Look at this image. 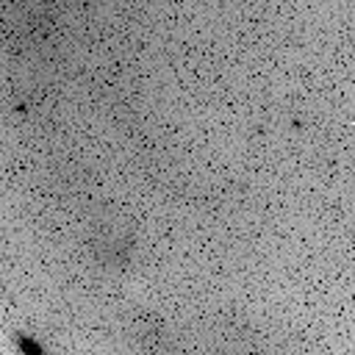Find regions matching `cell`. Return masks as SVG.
<instances>
[{
	"label": "cell",
	"mask_w": 355,
	"mask_h": 355,
	"mask_svg": "<svg viewBox=\"0 0 355 355\" xmlns=\"http://www.w3.org/2000/svg\"><path fill=\"white\" fill-rule=\"evenodd\" d=\"M17 347H19V352H25V355H42V350H39L31 339H19Z\"/></svg>",
	"instance_id": "obj_1"
}]
</instances>
